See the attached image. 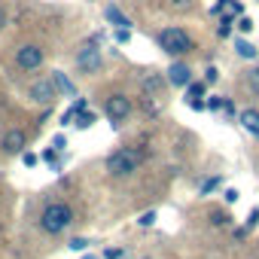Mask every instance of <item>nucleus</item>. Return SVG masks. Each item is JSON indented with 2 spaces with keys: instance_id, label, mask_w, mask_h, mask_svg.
Returning a JSON list of instances; mask_svg holds the SVG:
<instances>
[{
  "instance_id": "2",
  "label": "nucleus",
  "mask_w": 259,
  "mask_h": 259,
  "mask_svg": "<svg viewBox=\"0 0 259 259\" xmlns=\"http://www.w3.org/2000/svg\"><path fill=\"white\" fill-rule=\"evenodd\" d=\"M104 165H107V174L110 177H132L138 171V165H141V153L132 150V147H119V150H113L107 156Z\"/></svg>"
},
{
  "instance_id": "17",
  "label": "nucleus",
  "mask_w": 259,
  "mask_h": 259,
  "mask_svg": "<svg viewBox=\"0 0 259 259\" xmlns=\"http://www.w3.org/2000/svg\"><path fill=\"white\" fill-rule=\"evenodd\" d=\"M220 79V70L213 67V64H207V70H204V85H213Z\"/></svg>"
},
{
  "instance_id": "34",
  "label": "nucleus",
  "mask_w": 259,
  "mask_h": 259,
  "mask_svg": "<svg viewBox=\"0 0 259 259\" xmlns=\"http://www.w3.org/2000/svg\"><path fill=\"white\" fill-rule=\"evenodd\" d=\"M4 28H7V10L0 7V31H4Z\"/></svg>"
},
{
  "instance_id": "31",
  "label": "nucleus",
  "mask_w": 259,
  "mask_h": 259,
  "mask_svg": "<svg viewBox=\"0 0 259 259\" xmlns=\"http://www.w3.org/2000/svg\"><path fill=\"white\" fill-rule=\"evenodd\" d=\"M204 104H207L210 110H220V107H223V98H210V101H204Z\"/></svg>"
},
{
  "instance_id": "32",
  "label": "nucleus",
  "mask_w": 259,
  "mask_h": 259,
  "mask_svg": "<svg viewBox=\"0 0 259 259\" xmlns=\"http://www.w3.org/2000/svg\"><path fill=\"white\" fill-rule=\"evenodd\" d=\"M116 43H128V31H116Z\"/></svg>"
},
{
  "instance_id": "13",
  "label": "nucleus",
  "mask_w": 259,
  "mask_h": 259,
  "mask_svg": "<svg viewBox=\"0 0 259 259\" xmlns=\"http://www.w3.org/2000/svg\"><path fill=\"white\" fill-rule=\"evenodd\" d=\"M235 52L241 55V58H247V61H253V58H259V52H256V46L253 43H247V40H235Z\"/></svg>"
},
{
  "instance_id": "12",
  "label": "nucleus",
  "mask_w": 259,
  "mask_h": 259,
  "mask_svg": "<svg viewBox=\"0 0 259 259\" xmlns=\"http://www.w3.org/2000/svg\"><path fill=\"white\" fill-rule=\"evenodd\" d=\"M241 125L247 128L250 135L259 138V113H256V110H241Z\"/></svg>"
},
{
  "instance_id": "22",
  "label": "nucleus",
  "mask_w": 259,
  "mask_h": 259,
  "mask_svg": "<svg viewBox=\"0 0 259 259\" xmlns=\"http://www.w3.org/2000/svg\"><path fill=\"white\" fill-rule=\"evenodd\" d=\"M204 95V82H189V98H201Z\"/></svg>"
},
{
  "instance_id": "26",
  "label": "nucleus",
  "mask_w": 259,
  "mask_h": 259,
  "mask_svg": "<svg viewBox=\"0 0 259 259\" xmlns=\"http://www.w3.org/2000/svg\"><path fill=\"white\" fill-rule=\"evenodd\" d=\"M210 223H213V226H226V223H229V217L220 210V213H213V217H210Z\"/></svg>"
},
{
  "instance_id": "7",
  "label": "nucleus",
  "mask_w": 259,
  "mask_h": 259,
  "mask_svg": "<svg viewBox=\"0 0 259 259\" xmlns=\"http://www.w3.org/2000/svg\"><path fill=\"white\" fill-rule=\"evenodd\" d=\"M28 95H31V101H34V104H43V107H49V104L58 98V89H55L52 76H46V79H37V82L28 89Z\"/></svg>"
},
{
  "instance_id": "4",
  "label": "nucleus",
  "mask_w": 259,
  "mask_h": 259,
  "mask_svg": "<svg viewBox=\"0 0 259 259\" xmlns=\"http://www.w3.org/2000/svg\"><path fill=\"white\" fill-rule=\"evenodd\" d=\"M43 61H46V52L37 43H25L16 49V67L19 70H40Z\"/></svg>"
},
{
  "instance_id": "1",
  "label": "nucleus",
  "mask_w": 259,
  "mask_h": 259,
  "mask_svg": "<svg viewBox=\"0 0 259 259\" xmlns=\"http://www.w3.org/2000/svg\"><path fill=\"white\" fill-rule=\"evenodd\" d=\"M70 223H73V210L64 201H49L40 213V229L49 232V235H61Z\"/></svg>"
},
{
  "instance_id": "18",
  "label": "nucleus",
  "mask_w": 259,
  "mask_h": 259,
  "mask_svg": "<svg viewBox=\"0 0 259 259\" xmlns=\"http://www.w3.org/2000/svg\"><path fill=\"white\" fill-rule=\"evenodd\" d=\"M217 186H220V177H210V180H204V183H201V195H210Z\"/></svg>"
},
{
  "instance_id": "28",
  "label": "nucleus",
  "mask_w": 259,
  "mask_h": 259,
  "mask_svg": "<svg viewBox=\"0 0 259 259\" xmlns=\"http://www.w3.org/2000/svg\"><path fill=\"white\" fill-rule=\"evenodd\" d=\"M22 162H25V165H28V168H34V165H37V162H40V159H37V156H34V153H25V156H22Z\"/></svg>"
},
{
  "instance_id": "29",
  "label": "nucleus",
  "mask_w": 259,
  "mask_h": 259,
  "mask_svg": "<svg viewBox=\"0 0 259 259\" xmlns=\"http://www.w3.org/2000/svg\"><path fill=\"white\" fill-rule=\"evenodd\" d=\"M250 85L259 92V67H253V70H250Z\"/></svg>"
},
{
  "instance_id": "37",
  "label": "nucleus",
  "mask_w": 259,
  "mask_h": 259,
  "mask_svg": "<svg viewBox=\"0 0 259 259\" xmlns=\"http://www.w3.org/2000/svg\"><path fill=\"white\" fill-rule=\"evenodd\" d=\"M82 259H98V256H82Z\"/></svg>"
},
{
  "instance_id": "9",
  "label": "nucleus",
  "mask_w": 259,
  "mask_h": 259,
  "mask_svg": "<svg viewBox=\"0 0 259 259\" xmlns=\"http://www.w3.org/2000/svg\"><path fill=\"white\" fill-rule=\"evenodd\" d=\"M168 82L171 85H189L192 82V70H189V64H183V61H174L171 67H168Z\"/></svg>"
},
{
  "instance_id": "8",
  "label": "nucleus",
  "mask_w": 259,
  "mask_h": 259,
  "mask_svg": "<svg viewBox=\"0 0 259 259\" xmlns=\"http://www.w3.org/2000/svg\"><path fill=\"white\" fill-rule=\"evenodd\" d=\"M25 144H28V135L22 132V128H13V132H7L4 135V153H10V156H16V153H22L25 150Z\"/></svg>"
},
{
  "instance_id": "6",
  "label": "nucleus",
  "mask_w": 259,
  "mask_h": 259,
  "mask_svg": "<svg viewBox=\"0 0 259 259\" xmlns=\"http://www.w3.org/2000/svg\"><path fill=\"white\" fill-rule=\"evenodd\" d=\"M104 113H107L110 125H119L122 119L132 116V98H128V95H110L107 104H104Z\"/></svg>"
},
{
  "instance_id": "36",
  "label": "nucleus",
  "mask_w": 259,
  "mask_h": 259,
  "mask_svg": "<svg viewBox=\"0 0 259 259\" xmlns=\"http://www.w3.org/2000/svg\"><path fill=\"white\" fill-rule=\"evenodd\" d=\"M186 4H189V0H174V7H177V10H183Z\"/></svg>"
},
{
  "instance_id": "15",
  "label": "nucleus",
  "mask_w": 259,
  "mask_h": 259,
  "mask_svg": "<svg viewBox=\"0 0 259 259\" xmlns=\"http://www.w3.org/2000/svg\"><path fill=\"white\" fill-rule=\"evenodd\" d=\"M144 89H147V92H162V89H165L162 73H159V76H147V79H144Z\"/></svg>"
},
{
  "instance_id": "25",
  "label": "nucleus",
  "mask_w": 259,
  "mask_h": 259,
  "mask_svg": "<svg viewBox=\"0 0 259 259\" xmlns=\"http://www.w3.org/2000/svg\"><path fill=\"white\" fill-rule=\"evenodd\" d=\"M104 259H122V250L119 247H107L104 250Z\"/></svg>"
},
{
  "instance_id": "21",
  "label": "nucleus",
  "mask_w": 259,
  "mask_h": 259,
  "mask_svg": "<svg viewBox=\"0 0 259 259\" xmlns=\"http://www.w3.org/2000/svg\"><path fill=\"white\" fill-rule=\"evenodd\" d=\"M238 31H241V34H250V31H253V22H250L247 16H241V19H238Z\"/></svg>"
},
{
  "instance_id": "30",
  "label": "nucleus",
  "mask_w": 259,
  "mask_h": 259,
  "mask_svg": "<svg viewBox=\"0 0 259 259\" xmlns=\"http://www.w3.org/2000/svg\"><path fill=\"white\" fill-rule=\"evenodd\" d=\"M226 4H229V0H217V4H213V7H210V16H220V13H223V7H226Z\"/></svg>"
},
{
  "instance_id": "35",
  "label": "nucleus",
  "mask_w": 259,
  "mask_h": 259,
  "mask_svg": "<svg viewBox=\"0 0 259 259\" xmlns=\"http://www.w3.org/2000/svg\"><path fill=\"white\" fill-rule=\"evenodd\" d=\"M232 16H244V7L241 4H232Z\"/></svg>"
},
{
  "instance_id": "3",
  "label": "nucleus",
  "mask_w": 259,
  "mask_h": 259,
  "mask_svg": "<svg viewBox=\"0 0 259 259\" xmlns=\"http://www.w3.org/2000/svg\"><path fill=\"white\" fill-rule=\"evenodd\" d=\"M156 43H159V49L168 52V55H183V52L192 49V37H189L183 28H165V31H159Z\"/></svg>"
},
{
  "instance_id": "14",
  "label": "nucleus",
  "mask_w": 259,
  "mask_h": 259,
  "mask_svg": "<svg viewBox=\"0 0 259 259\" xmlns=\"http://www.w3.org/2000/svg\"><path fill=\"white\" fill-rule=\"evenodd\" d=\"M95 122H98V116H95L92 110H82V113H79V116L73 119V125H76V128H92Z\"/></svg>"
},
{
  "instance_id": "20",
  "label": "nucleus",
  "mask_w": 259,
  "mask_h": 259,
  "mask_svg": "<svg viewBox=\"0 0 259 259\" xmlns=\"http://www.w3.org/2000/svg\"><path fill=\"white\" fill-rule=\"evenodd\" d=\"M256 226H259V207H253V210H250V217H247V226H244V229L250 232V229H256Z\"/></svg>"
},
{
  "instance_id": "16",
  "label": "nucleus",
  "mask_w": 259,
  "mask_h": 259,
  "mask_svg": "<svg viewBox=\"0 0 259 259\" xmlns=\"http://www.w3.org/2000/svg\"><path fill=\"white\" fill-rule=\"evenodd\" d=\"M232 25H235V16L229 13V16H226V19L220 22V28H217V34H220V37H229V34H232Z\"/></svg>"
},
{
  "instance_id": "27",
  "label": "nucleus",
  "mask_w": 259,
  "mask_h": 259,
  "mask_svg": "<svg viewBox=\"0 0 259 259\" xmlns=\"http://www.w3.org/2000/svg\"><path fill=\"white\" fill-rule=\"evenodd\" d=\"M85 247H89L85 238H73V241H70V250H85Z\"/></svg>"
},
{
  "instance_id": "10",
  "label": "nucleus",
  "mask_w": 259,
  "mask_h": 259,
  "mask_svg": "<svg viewBox=\"0 0 259 259\" xmlns=\"http://www.w3.org/2000/svg\"><path fill=\"white\" fill-rule=\"evenodd\" d=\"M104 16H107V22H110V25H116L119 31H128V28H132V19H128L119 7H113V4L107 7V13H104Z\"/></svg>"
},
{
  "instance_id": "33",
  "label": "nucleus",
  "mask_w": 259,
  "mask_h": 259,
  "mask_svg": "<svg viewBox=\"0 0 259 259\" xmlns=\"http://www.w3.org/2000/svg\"><path fill=\"white\" fill-rule=\"evenodd\" d=\"M189 104H192V110H204V107H207V104H204V101H198V98H192Z\"/></svg>"
},
{
  "instance_id": "24",
  "label": "nucleus",
  "mask_w": 259,
  "mask_h": 259,
  "mask_svg": "<svg viewBox=\"0 0 259 259\" xmlns=\"http://www.w3.org/2000/svg\"><path fill=\"white\" fill-rule=\"evenodd\" d=\"M223 195H226V204H238V198H241V192H238V189H226Z\"/></svg>"
},
{
  "instance_id": "23",
  "label": "nucleus",
  "mask_w": 259,
  "mask_h": 259,
  "mask_svg": "<svg viewBox=\"0 0 259 259\" xmlns=\"http://www.w3.org/2000/svg\"><path fill=\"white\" fill-rule=\"evenodd\" d=\"M64 147H67V138H64V135H58V138L52 141V150H55V153H64Z\"/></svg>"
},
{
  "instance_id": "11",
  "label": "nucleus",
  "mask_w": 259,
  "mask_h": 259,
  "mask_svg": "<svg viewBox=\"0 0 259 259\" xmlns=\"http://www.w3.org/2000/svg\"><path fill=\"white\" fill-rule=\"evenodd\" d=\"M52 82H55V89L58 92H64L67 98H76V89H73V82L61 73V70H52Z\"/></svg>"
},
{
  "instance_id": "19",
  "label": "nucleus",
  "mask_w": 259,
  "mask_h": 259,
  "mask_svg": "<svg viewBox=\"0 0 259 259\" xmlns=\"http://www.w3.org/2000/svg\"><path fill=\"white\" fill-rule=\"evenodd\" d=\"M138 223H141L144 229H150V226L156 223V210H147V213H141V220H138Z\"/></svg>"
},
{
  "instance_id": "5",
  "label": "nucleus",
  "mask_w": 259,
  "mask_h": 259,
  "mask_svg": "<svg viewBox=\"0 0 259 259\" xmlns=\"http://www.w3.org/2000/svg\"><path fill=\"white\" fill-rule=\"evenodd\" d=\"M76 67L82 70V73H98L101 67H104V58H101V49H98V40H92V43H85L79 52H76Z\"/></svg>"
}]
</instances>
